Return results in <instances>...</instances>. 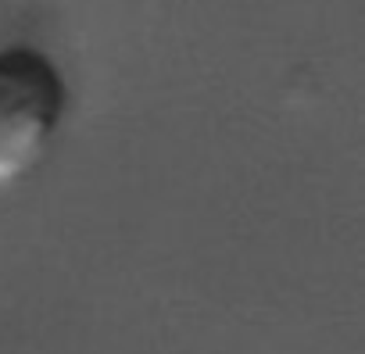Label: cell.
Segmentation results:
<instances>
[{
    "label": "cell",
    "mask_w": 365,
    "mask_h": 354,
    "mask_svg": "<svg viewBox=\"0 0 365 354\" xmlns=\"http://www.w3.org/2000/svg\"><path fill=\"white\" fill-rule=\"evenodd\" d=\"M65 111L68 86L43 51H0V190L22 183L43 161Z\"/></svg>",
    "instance_id": "cell-1"
}]
</instances>
